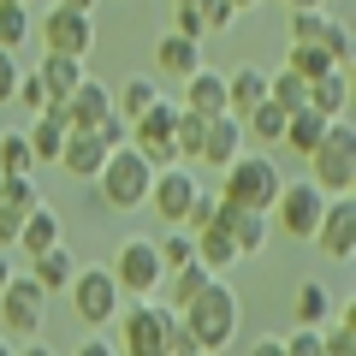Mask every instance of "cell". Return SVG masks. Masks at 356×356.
Instances as JSON below:
<instances>
[{"label": "cell", "instance_id": "cell-1", "mask_svg": "<svg viewBox=\"0 0 356 356\" xmlns=\"http://www.w3.org/2000/svg\"><path fill=\"white\" fill-rule=\"evenodd\" d=\"M178 321H184V332L196 339V350L226 356V344L238 339V327H243V303H238V291H232L226 280H208L191 303L178 309Z\"/></svg>", "mask_w": 356, "mask_h": 356}, {"label": "cell", "instance_id": "cell-2", "mask_svg": "<svg viewBox=\"0 0 356 356\" xmlns=\"http://www.w3.org/2000/svg\"><path fill=\"white\" fill-rule=\"evenodd\" d=\"M119 356H172V339H178V315L166 303H149V297H131L119 303Z\"/></svg>", "mask_w": 356, "mask_h": 356}, {"label": "cell", "instance_id": "cell-3", "mask_svg": "<svg viewBox=\"0 0 356 356\" xmlns=\"http://www.w3.org/2000/svg\"><path fill=\"white\" fill-rule=\"evenodd\" d=\"M309 184H315L327 202L356 191V131L350 119H332V131L321 137V149L309 154Z\"/></svg>", "mask_w": 356, "mask_h": 356}, {"label": "cell", "instance_id": "cell-4", "mask_svg": "<svg viewBox=\"0 0 356 356\" xmlns=\"http://www.w3.org/2000/svg\"><path fill=\"white\" fill-rule=\"evenodd\" d=\"M280 191H285L280 161H267V154H238V161L226 166V191H220V202L250 208V214H273Z\"/></svg>", "mask_w": 356, "mask_h": 356}, {"label": "cell", "instance_id": "cell-5", "mask_svg": "<svg viewBox=\"0 0 356 356\" xmlns=\"http://www.w3.org/2000/svg\"><path fill=\"white\" fill-rule=\"evenodd\" d=\"M149 184H154V166L143 161L137 149H113V154H107V166H102V178H95L102 208H119V214L149 208Z\"/></svg>", "mask_w": 356, "mask_h": 356}, {"label": "cell", "instance_id": "cell-6", "mask_svg": "<svg viewBox=\"0 0 356 356\" xmlns=\"http://www.w3.org/2000/svg\"><path fill=\"white\" fill-rule=\"evenodd\" d=\"M107 273H113L119 297H149V291H161V280H166L154 238H125L113 250V261H107Z\"/></svg>", "mask_w": 356, "mask_h": 356}, {"label": "cell", "instance_id": "cell-7", "mask_svg": "<svg viewBox=\"0 0 356 356\" xmlns=\"http://www.w3.org/2000/svg\"><path fill=\"white\" fill-rule=\"evenodd\" d=\"M42 321H48V291L30 273H13V285L0 291V332L6 339H36Z\"/></svg>", "mask_w": 356, "mask_h": 356}, {"label": "cell", "instance_id": "cell-8", "mask_svg": "<svg viewBox=\"0 0 356 356\" xmlns=\"http://www.w3.org/2000/svg\"><path fill=\"white\" fill-rule=\"evenodd\" d=\"M42 48L60 60H89L95 54V13H77V6L42 13Z\"/></svg>", "mask_w": 356, "mask_h": 356}, {"label": "cell", "instance_id": "cell-9", "mask_svg": "<svg viewBox=\"0 0 356 356\" xmlns=\"http://www.w3.org/2000/svg\"><path fill=\"white\" fill-rule=\"evenodd\" d=\"M321 214H327V196L309 184V178H285V191H280V202H273V220H280V232L285 238H297V243H315V226H321Z\"/></svg>", "mask_w": 356, "mask_h": 356}, {"label": "cell", "instance_id": "cell-10", "mask_svg": "<svg viewBox=\"0 0 356 356\" xmlns=\"http://www.w3.org/2000/svg\"><path fill=\"white\" fill-rule=\"evenodd\" d=\"M178 113H184V107L161 95V102H154L149 113L131 125V149H137L154 172H161V166H178V154H172V125H178Z\"/></svg>", "mask_w": 356, "mask_h": 356}, {"label": "cell", "instance_id": "cell-11", "mask_svg": "<svg viewBox=\"0 0 356 356\" xmlns=\"http://www.w3.org/2000/svg\"><path fill=\"white\" fill-rule=\"evenodd\" d=\"M119 285H113V273L107 267H77V280H72V309H77V321L83 327H107V321L119 315Z\"/></svg>", "mask_w": 356, "mask_h": 356}, {"label": "cell", "instance_id": "cell-12", "mask_svg": "<svg viewBox=\"0 0 356 356\" xmlns=\"http://www.w3.org/2000/svg\"><path fill=\"white\" fill-rule=\"evenodd\" d=\"M196 191H202V184H196L191 166H161L154 184H149V208L166 220V226H184V208L196 202Z\"/></svg>", "mask_w": 356, "mask_h": 356}, {"label": "cell", "instance_id": "cell-13", "mask_svg": "<svg viewBox=\"0 0 356 356\" xmlns=\"http://www.w3.org/2000/svg\"><path fill=\"white\" fill-rule=\"evenodd\" d=\"M60 119H65L72 131H95L102 119H113V89H107L102 77H89V72H83V83H77L72 95L60 102Z\"/></svg>", "mask_w": 356, "mask_h": 356}, {"label": "cell", "instance_id": "cell-14", "mask_svg": "<svg viewBox=\"0 0 356 356\" xmlns=\"http://www.w3.org/2000/svg\"><path fill=\"white\" fill-rule=\"evenodd\" d=\"M315 243H321V255H332V261H350V250H356V208H350V196L327 202V214H321V226H315Z\"/></svg>", "mask_w": 356, "mask_h": 356}, {"label": "cell", "instance_id": "cell-15", "mask_svg": "<svg viewBox=\"0 0 356 356\" xmlns=\"http://www.w3.org/2000/svg\"><path fill=\"white\" fill-rule=\"evenodd\" d=\"M102 166H107V143L95 137V131H72V137H65V154H60V172H65V178L95 184Z\"/></svg>", "mask_w": 356, "mask_h": 356}, {"label": "cell", "instance_id": "cell-16", "mask_svg": "<svg viewBox=\"0 0 356 356\" xmlns=\"http://www.w3.org/2000/svg\"><path fill=\"white\" fill-rule=\"evenodd\" d=\"M214 226L232 238L238 261H243V255H261V243H267V214H250V208H232V202H220V220H214Z\"/></svg>", "mask_w": 356, "mask_h": 356}, {"label": "cell", "instance_id": "cell-17", "mask_svg": "<svg viewBox=\"0 0 356 356\" xmlns=\"http://www.w3.org/2000/svg\"><path fill=\"white\" fill-rule=\"evenodd\" d=\"M184 113H196V119H220L226 113V72H196V77H184Z\"/></svg>", "mask_w": 356, "mask_h": 356}, {"label": "cell", "instance_id": "cell-18", "mask_svg": "<svg viewBox=\"0 0 356 356\" xmlns=\"http://www.w3.org/2000/svg\"><path fill=\"white\" fill-rule=\"evenodd\" d=\"M261 102H267V72H261V65H238V72L226 77V113L232 119H250Z\"/></svg>", "mask_w": 356, "mask_h": 356}, {"label": "cell", "instance_id": "cell-19", "mask_svg": "<svg viewBox=\"0 0 356 356\" xmlns=\"http://www.w3.org/2000/svg\"><path fill=\"white\" fill-rule=\"evenodd\" d=\"M243 154V125L232 113H220V119H208V137H202V166H220L226 172L232 161Z\"/></svg>", "mask_w": 356, "mask_h": 356}, {"label": "cell", "instance_id": "cell-20", "mask_svg": "<svg viewBox=\"0 0 356 356\" xmlns=\"http://www.w3.org/2000/svg\"><path fill=\"white\" fill-rule=\"evenodd\" d=\"M154 65H161L166 77H196V72H202V42L166 30V36L154 42Z\"/></svg>", "mask_w": 356, "mask_h": 356}, {"label": "cell", "instance_id": "cell-21", "mask_svg": "<svg viewBox=\"0 0 356 356\" xmlns=\"http://www.w3.org/2000/svg\"><path fill=\"white\" fill-rule=\"evenodd\" d=\"M13 250H24L30 261H36V255H48V250H60V214H54V208H36V214H24V220H18Z\"/></svg>", "mask_w": 356, "mask_h": 356}, {"label": "cell", "instance_id": "cell-22", "mask_svg": "<svg viewBox=\"0 0 356 356\" xmlns=\"http://www.w3.org/2000/svg\"><path fill=\"white\" fill-rule=\"evenodd\" d=\"M327 131H332V119H321L315 113V107H297V113H285V149H291V154H303V161H309V154H315L321 149V137H327Z\"/></svg>", "mask_w": 356, "mask_h": 356}, {"label": "cell", "instance_id": "cell-23", "mask_svg": "<svg viewBox=\"0 0 356 356\" xmlns=\"http://www.w3.org/2000/svg\"><path fill=\"white\" fill-rule=\"evenodd\" d=\"M24 137H30V154H36V166H60V154H65V137H72V125H65V119H60V107H54V113H42L36 119V125H30L24 131Z\"/></svg>", "mask_w": 356, "mask_h": 356}, {"label": "cell", "instance_id": "cell-24", "mask_svg": "<svg viewBox=\"0 0 356 356\" xmlns=\"http://www.w3.org/2000/svg\"><path fill=\"white\" fill-rule=\"evenodd\" d=\"M36 83L48 89V102L60 107L65 95L83 83V60H60V54H48V60H36Z\"/></svg>", "mask_w": 356, "mask_h": 356}, {"label": "cell", "instance_id": "cell-25", "mask_svg": "<svg viewBox=\"0 0 356 356\" xmlns=\"http://www.w3.org/2000/svg\"><path fill=\"white\" fill-rule=\"evenodd\" d=\"M161 102V89H154V77H125V83L113 89V119H125V125H137L149 107Z\"/></svg>", "mask_w": 356, "mask_h": 356}, {"label": "cell", "instance_id": "cell-26", "mask_svg": "<svg viewBox=\"0 0 356 356\" xmlns=\"http://www.w3.org/2000/svg\"><path fill=\"white\" fill-rule=\"evenodd\" d=\"M30 280H36L48 297H54V291H72V280H77V255L65 250V243H60V250H48V255H36Z\"/></svg>", "mask_w": 356, "mask_h": 356}, {"label": "cell", "instance_id": "cell-27", "mask_svg": "<svg viewBox=\"0 0 356 356\" xmlns=\"http://www.w3.org/2000/svg\"><path fill=\"white\" fill-rule=\"evenodd\" d=\"M332 315H339V297H332L321 280H303V285H297V327H315V332H321Z\"/></svg>", "mask_w": 356, "mask_h": 356}, {"label": "cell", "instance_id": "cell-28", "mask_svg": "<svg viewBox=\"0 0 356 356\" xmlns=\"http://www.w3.org/2000/svg\"><path fill=\"white\" fill-rule=\"evenodd\" d=\"M309 107H315L321 119H350V77L332 72V77H321V83H309Z\"/></svg>", "mask_w": 356, "mask_h": 356}, {"label": "cell", "instance_id": "cell-29", "mask_svg": "<svg viewBox=\"0 0 356 356\" xmlns=\"http://www.w3.org/2000/svg\"><path fill=\"white\" fill-rule=\"evenodd\" d=\"M208 280H214V273H208L202 261H184V267H172V273H166V309H172V315H178V309L191 303V297L202 291Z\"/></svg>", "mask_w": 356, "mask_h": 356}, {"label": "cell", "instance_id": "cell-30", "mask_svg": "<svg viewBox=\"0 0 356 356\" xmlns=\"http://www.w3.org/2000/svg\"><path fill=\"white\" fill-rule=\"evenodd\" d=\"M196 261H202L214 280H226V267L238 261V250H232V238L220 226H208V232H196Z\"/></svg>", "mask_w": 356, "mask_h": 356}, {"label": "cell", "instance_id": "cell-31", "mask_svg": "<svg viewBox=\"0 0 356 356\" xmlns=\"http://www.w3.org/2000/svg\"><path fill=\"white\" fill-rule=\"evenodd\" d=\"M0 178H36V154H30L24 131H6L0 137Z\"/></svg>", "mask_w": 356, "mask_h": 356}, {"label": "cell", "instance_id": "cell-32", "mask_svg": "<svg viewBox=\"0 0 356 356\" xmlns=\"http://www.w3.org/2000/svg\"><path fill=\"white\" fill-rule=\"evenodd\" d=\"M285 72H297L303 83H321V77H332L339 65H332L327 54L315 48V42H291V54H285Z\"/></svg>", "mask_w": 356, "mask_h": 356}, {"label": "cell", "instance_id": "cell-33", "mask_svg": "<svg viewBox=\"0 0 356 356\" xmlns=\"http://www.w3.org/2000/svg\"><path fill=\"white\" fill-rule=\"evenodd\" d=\"M0 208L13 220H24V214H36V208H48V196L36 191V178H6V184H0Z\"/></svg>", "mask_w": 356, "mask_h": 356}, {"label": "cell", "instance_id": "cell-34", "mask_svg": "<svg viewBox=\"0 0 356 356\" xmlns=\"http://www.w3.org/2000/svg\"><path fill=\"white\" fill-rule=\"evenodd\" d=\"M267 102L285 107V113H297V107H309V83H303L297 72H285V65H280V72H267Z\"/></svg>", "mask_w": 356, "mask_h": 356}, {"label": "cell", "instance_id": "cell-35", "mask_svg": "<svg viewBox=\"0 0 356 356\" xmlns=\"http://www.w3.org/2000/svg\"><path fill=\"white\" fill-rule=\"evenodd\" d=\"M202 137H208V119H196V113H178V125H172V154H178V166L202 161Z\"/></svg>", "mask_w": 356, "mask_h": 356}, {"label": "cell", "instance_id": "cell-36", "mask_svg": "<svg viewBox=\"0 0 356 356\" xmlns=\"http://www.w3.org/2000/svg\"><path fill=\"white\" fill-rule=\"evenodd\" d=\"M238 125H243V137H255V143H280V137H285V107L261 102L250 119H238Z\"/></svg>", "mask_w": 356, "mask_h": 356}, {"label": "cell", "instance_id": "cell-37", "mask_svg": "<svg viewBox=\"0 0 356 356\" xmlns=\"http://www.w3.org/2000/svg\"><path fill=\"white\" fill-rule=\"evenodd\" d=\"M154 250H161V267H166V273L184 267V261H196V238H191V232H178V226H166V238H154Z\"/></svg>", "mask_w": 356, "mask_h": 356}, {"label": "cell", "instance_id": "cell-38", "mask_svg": "<svg viewBox=\"0 0 356 356\" xmlns=\"http://www.w3.org/2000/svg\"><path fill=\"white\" fill-rule=\"evenodd\" d=\"M214 220H220V196L214 191H196V202L184 208V226H178V232H191V238H196V232H208Z\"/></svg>", "mask_w": 356, "mask_h": 356}, {"label": "cell", "instance_id": "cell-39", "mask_svg": "<svg viewBox=\"0 0 356 356\" xmlns=\"http://www.w3.org/2000/svg\"><path fill=\"white\" fill-rule=\"evenodd\" d=\"M30 30H36V24H30V6H0V48H6V54H13Z\"/></svg>", "mask_w": 356, "mask_h": 356}, {"label": "cell", "instance_id": "cell-40", "mask_svg": "<svg viewBox=\"0 0 356 356\" xmlns=\"http://www.w3.org/2000/svg\"><path fill=\"white\" fill-rule=\"evenodd\" d=\"M321 54H327V60L339 65V72L350 65V30H344L339 18H332V24H327V36H321Z\"/></svg>", "mask_w": 356, "mask_h": 356}, {"label": "cell", "instance_id": "cell-41", "mask_svg": "<svg viewBox=\"0 0 356 356\" xmlns=\"http://www.w3.org/2000/svg\"><path fill=\"white\" fill-rule=\"evenodd\" d=\"M327 24H332L327 13H291V42H315V48H321Z\"/></svg>", "mask_w": 356, "mask_h": 356}, {"label": "cell", "instance_id": "cell-42", "mask_svg": "<svg viewBox=\"0 0 356 356\" xmlns=\"http://www.w3.org/2000/svg\"><path fill=\"white\" fill-rule=\"evenodd\" d=\"M321 344H327V356H356V332H350V321H332V327H321Z\"/></svg>", "mask_w": 356, "mask_h": 356}, {"label": "cell", "instance_id": "cell-43", "mask_svg": "<svg viewBox=\"0 0 356 356\" xmlns=\"http://www.w3.org/2000/svg\"><path fill=\"white\" fill-rule=\"evenodd\" d=\"M280 350H285V356H327V344H321L315 327H297L291 339H280Z\"/></svg>", "mask_w": 356, "mask_h": 356}, {"label": "cell", "instance_id": "cell-44", "mask_svg": "<svg viewBox=\"0 0 356 356\" xmlns=\"http://www.w3.org/2000/svg\"><path fill=\"white\" fill-rule=\"evenodd\" d=\"M13 102H24L36 119H42V113H54V102H48V89L36 83V72H30V77H18V95H13Z\"/></svg>", "mask_w": 356, "mask_h": 356}, {"label": "cell", "instance_id": "cell-45", "mask_svg": "<svg viewBox=\"0 0 356 356\" xmlns=\"http://www.w3.org/2000/svg\"><path fill=\"white\" fill-rule=\"evenodd\" d=\"M196 13H202V30H232L238 24V6H232V0H202Z\"/></svg>", "mask_w": 356, "mask_h": 356}, {"label": "cell", "instance_id": "cell-46", "mask_svg": "<svg viewBox=\"0 0 356 356\" xmlns=\"http://www.w3.org/2000/svg\"><path fill=\"white\" fill-rule=\"evenodd\" d=\"M95 137L107 143V154H113V149H131V125H125V119H102V125H95Z\"/></svg>", "mask_w": 356, "mask_h": 356}, {"label": "cell", "instance_id": "cell-47", "mask_svg": "<svg viewBox=\"0 0 356 356\" xmlns=\"http://www.w3.org/2000/svg\"><path fill=\"white\" fill-rule=\"evenodd\" d=\"M18 77H24V72H18V60L0 48V102H13V95H18Z\"/></svg>", "mask_w": 356, "mask_h": 356}, {"label": "cell", "instance_id": "cell-48", "mask_svg": "<svg viewBox=\"0 0 356 356\" xmlns=\"http://www.w3.org/2000/svg\"><path fill=\"white\" fill-rule=\"evenodd\" d=\"M243 356H285V350H280V339L267 332V339H255V344H250V350H243Z\"/></svg>", "mask_w": 356, "mask_h": 356}, {"label": "cell", "instance_id": "cell-49", "mask_svg": "<svg viewBox=\"0 0 356 356\" xmlns=\"http://www.w3.org/2000/svg\"><path fill=\"white\" fill-rule=\"evenodd\" d=\"M77 356H119V350L107 339H83V344H77Z\"/></svg>", "mask_w": 356, "mask_h": 356}, {"label": "cell", "instance_id": "cell-50", "mask_svg": "<svg viewBox=\"0 0 356 356\" xmlns=\"http://www.w3.org/2000/svg\"><path fill=\"white\" fill-rule=\"evenodd\" d=\"M18 356H54V350H48V344H36V339H30V344H18Z\"/></svg>", "mask_w": 356, "mask_h": 356}, {"label": "cell", "instance_id": "cell-51", "mask_svg": "<svg viewBox=\"0 0 356 356\" xmlns=\"http://www.w3.org/2000/svg\"><path fill=\"white\" fill-rule=\"evenodd\" d=\"M13 285V261H6V250H0V291Z\"/></svg>", "mask_w": 356, "mask_h": 356}, {"label": "cell", "instance_id": "cell-52", "mask_svg": "<svg viewBox=\"0 0 356 356\" xmlns=\"http://www.w3.org/2000/svg\"><path fill=\"white\" fill-rule=\"evenodd\" d=\"M196 6H202V0H172V18L178 13H196Z\"/></svg>", "mask_w": 356, "mask_h": 356}, {"label": "cell", "instance_id": "cell-53", "mask_svg": "<svg viewBox=\"0 0 356 356\" xmlns=\"http://www.w3.org/2000/svg\"><path fill=\"white\" fill-rule=\"evenodd\" d=\"M60 6H77V13H95V0H60Z\"/></svg>", "mask_w": 356, "mask_h": 356}, {"label": "cell", "instance_id": "cell-54", "mask_svg": "<svg viewBox=\"0 0 356 356\" xmlns=\"http://www.w3.org/2000/svg\"><path fill=\"white\" fill-rule=\"evenodd\" d=\"M0 356H18V344H13V339H6V332H0Z\"/></svg>", "mask_w": 356, "mask_h": 356}, {"label": "cell", "instance_id": "cell-55", "mask_svg": "<svg viewBox=\"0 0 356 356\" xmlns=\"http://www.w3.org/2000/svg\"><path fill=\"white\" fill-rule=\"evenodd\" d=\"M0 6H30V0H0Z\"/></svg>", "mask_w": 356, "mask_h": 356}, {"label": "cell", "instance_id": "cell-56", "mask_svg": "<svg viewBox=\"0 0 356 356\" xmlns=\"http://www.w3.org/2000/svg\"><path fill=\"white\" fill-rule=\"evenodd\" d=\"M232 6H238V13H243V6H255V0H232Z\"/></svg>", "mask_w": 356, "mask_h": 356}, {"label": "cell", "instance_id": "cell-57", "mask_svg": "<svg viewBox=\"0 0 356 356\" xmlns=\"http://www.w3.org/2000/svg\"><path fill=\"white\" fill-rule=\"evenodd\" d=\"M0 184H6V178H0Z\"/></svg>", "mask_w": 356, "mask_h": 356}, {"label": "cell", "instance_id": "cell-58", "mask_svg": "<svg viewBox=\"0 0 356 356\" xmlns=\"http://www.w3.org/2000/svg\"><path fill=\"white\" fill-rule=\"evenodd\" d=\"M202 356H208V350H202Z\"/></svg>", "mask_w": 356, "mask_h": 356}]
</instances>
